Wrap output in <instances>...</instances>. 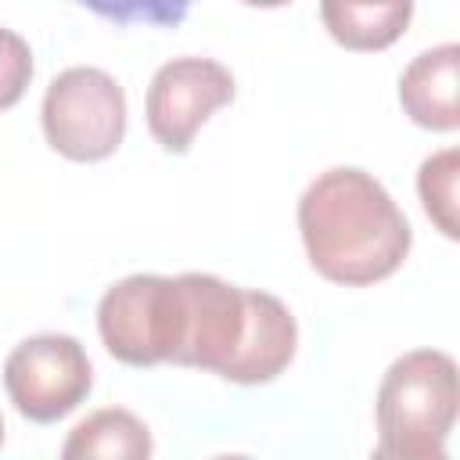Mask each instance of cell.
Returning a JSON list of instances; mask_svg holds the SVG:
<instances>
[{
    "label": "cell",
    "instance_id": "cell-1",
    "mask_svg": "<svg viewBox=\"0 0 460 460\" xmlns=\"http://www.w3.org/2000/svg\"><path fill=\"white\" fill-rule=\"evenodd\" d=\"M298 234L313 270L345 288L392 277L413 244L392 194L352 165L327 169L305 187L298 198Z\"/></svg>",
    "mask_w": 460,
    "mask_h": 460
},
{
    "label": "cell",
    "instance_id": "cell-2",
    "mask_svg": "<svg viewBox=\"0 0 460 460\" xmlns=\"http://www.w3.org/2000/svg\"><path fill=\"white\" fill-rule=\"evenodd\" d=\"M460 406L456 363L442 349L402 352L377 385V456L442 460Z\"/></svg>",
    "mask_w": 460,
    "mask_h": 460
},
{
    "label": "cell",
    "instance_id": "cell-3",
    "mask_svg": "<svg viewBox=\"0 0 460 460\" xmlns=\"http://www.w3.org/2000/svg\"><path fill=\"white\" fill-rule=\"evenodd\" d=\"M183 288L180 277L133 273L111 284L97 305V331L104 349L129 367L176 363L183 345Z\"/></svg>",
    "mask_w": 460,
    "mask_h": 460
},
{
    "label": "cell",
    "instance_id": "cell-4",
    "mask_svg": "<svg viewBox=\"0 0 460 460\" xmlns=\"http://www.w3.org/2000/svg\"><path fill=\"white\" fill-rule=\"evenodd\" d=\"M40 119L58 155L68 162H101L126 137V93L104 68L72 65L50 79Z\"/></svg>",
    "mask_w": 460,
    "mask_h": 460
},
{
    "label": "cell",
    "instance_id": "cell-5",
    "mask_svg": "<svg viewBox=\"0 0 460 460\" xmlns=\"http://www.w3.org/2000/svg\"><path fill=\"white\" fill-rule=\"evenodd\" d=\"M93 385L86 349L72 334H32L4 363V388L14 410L36 424L72 413Z\"/></svg>",
    "mask_w": 460,
    "mask_h": 460
},
{
    "label": "cell",
    "instance_id": "cell-6",
    "mask_svg": "<svg viewBox=\"0 0 460 460\" xmlns=\"http://www.w3.org/2000/svg\"><path fill=\"white\" fill-rule=\"evenodd\" d=\"M187 323L183 345L176 352V367L212 370L230 381L252 331L255 291L234 288L212 273H180Z\"/></svg>",
    "mask_w": 460,
    "mask_h": 460
},
{
    "label": "cell",
    "instance_id": "cell-7",
    "mask_svg": "<svg viewBox=\"0 0 460 460\" xmlns=\"http://www.w3.org/2000/svg\"><path fill=\"white\" fill-rule=\"evenodd\" d=\"M234 101V75L212 58H172L165 61L147 86V129L151 137L183 155L194 133L208 122L212 111Z\"/></svg>",
    "mask_w": 460,
    "mask_h": 460
},
{
    "label": "cell",
    "instance_id": "cell-8",
    "mask_svg": "<svg viewBox=\"0 0 460 460\" xmlns=\"http://www.w3.org/2000/svg\"><path fill=\"white\" fill-rule=\"evenodd\" d=\"M456 68H460V47L456 43L431 47L402 68L399 104L417 126L435 129V133H453L460 126Z\"/></svg>",
    "mask_w": 460,
    "mask_h": 460
},
{
    "label": "cell",
    "instance_id": "cell-9",
    "mask_svg": "<svg viewBox=\"0 0 460 460\" xmlns=\"http://www.w3.org/2000/svg\"><path fill=\"white\" fill-rule=\"evenodd\" d=\"M320 18L345 50H385L406 32L413 0H320Z\"/></svg>",
    "mask_w": 460,
    "mask_h": 460
},
{
    "label": "cell",
    "instance_id": "cell-10",
    "mask_svg": "<svg viewBox=\"0 0 460 460\" xmlns=\"http://www.w3.org/2000/svg\"><path fill=\"white\" fill-rule=\"evenodd\" d=\"M151 431L147 424L119 406L97 410L86 420L72 428V435L61 446L65 460H83V456H108V460H144L151 456Z\"/></svg>",
    "mask_w": 460,
    "mask_h": 460
},
{
    "label": "cell",
    "instance_id": "cell-11",
    "mask_svg": "<svg viewBox=\"0 0 460 460\" xmlns=\"http://www.w3.org/2000/svg\"><path fill=\"white\" fill-rule=\"evenodd\" d=\"M456 176H460V151L456 147H446L431 158L420 162V172H417V194H420V205L428 212V219L453 241L460 230H456Z\"/></svg>",
    "mask_w": 460,
    "mask_h": 460
},
{
    "label": "cell",
    "instance_id": "cell-12",
    "mask_svg": "<svg viewBox=\"0 0 460 460\" xmlns=\"http://www.w3.org/2000/svg\"><path fill=\"white\" fill-rule=\"evenodd\" d=\"M79 7L93 11L115 25H180L194 0H75Z\"/></svg>",
    "mask_w": 460,
    "mask_h": 460
},
{
    "label": "cell",
    "instance_id": "cell-13",
    "mask_svg": "<svg viewBox=\"0 0 460 460\" xmlns=\"http://www.w3.org/2000/svg\"><path fill=\"white\" fill-rule=\"evenodd\" d=\"M32 79V50L29 43L0 25V111L14 108Z\"/></svg>",
    "mask_w": 460,
    "mask_h": 460
},
{
    "label": "cell",
    "instance_id": "cell-14",
    "mask_svg": "<svg viewBox=\"0 0 460 460\" xmlns=\"http://www.w3.org/2000/svg\"><path fill=\"white\" fill-rule=\"evenodd\" d=\"M241 4H248V7H284L291 0H241Z\"/></svg>",
    "mask_w": 460,
    "mask_h": 460
},
{
    "label": "cell",
    "instance_id": "cell-15",
    "mask_svg": "<svg viewBox=\"0 0 460 460\" xmlns=\"http://www.w3.org/2000/svg\"><path fill=\"white\" fill-rule=\"evenodd\" d=\"M0 442H4V417H0Z\"/></svg>",
    "mask_w": 460,
    "mask_h": 460
}]
</instances>
